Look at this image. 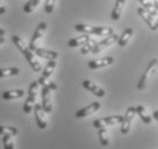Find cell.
<instances>
[{"label":"cell","mask_w":158,"mask_h":149,"mask_svg":"<svg viewBox=\"0 0 158 149\" xmlns=\"http://www.w3.org/2000/svg\"><path fill=\"white\" fill-rule=\"evenodd\" d=\"M157 71H158V60L157 59L151 60V62L149 63V66L147 67V69L144 70L142 76L139 79V82H138L139 90H144L147 87V85L149 84V82L151 80V78L156 74Z\"/></svg>","instance_id":"6da1fadb"},{"label":"cell","mask_w":158,"mask_h":149,"mask_svg":"<svg viewBox=\"0 0 158 149\" xmlns=\"http://www.w3.org/2000/svg\"><path fill=\"white\" fill-rule=\"evenodd\" d=\"M38 85H39V83H38V80H37V82L31 83L30 86H29L28 98H27V100H25V102H24V106H23V111L25 113V114H30L32 110H33L35 104H36Z\"/></svg>","instance_id":"7a4b0ae2"},{"label":"cell","mask_w":158,"mask_h":149,"mask_svg":"<svg viewBox=\"0 0 158 149\" xmlns=\"http://www.w3.org/2000/svg\"><path fill=\"white\" fill-rule=\"evenodd\" d=\"M135 115H136V108L135 107H128L126 110V114L123 118L122 125H120V133L122 134H127L131 130V124L134 119Z\"/></svg>","instance_id":"3957f363"},{"label":"cell","mask_w":158,"mask_h":149,"mask_svg":"<svg viewBox=\"0 0 158 149\" xmlns=\"http://www.w3.org/2000/svg\"><path fill=\"white\" fill-rule=\"evenodd\" d=\"M123 116L115 115V116H109V117L100 118L93 122V126L95 129H102V127H107V126L117 125V124H122L123 122Z\"/></svg>","instance_id":"277c9868"},{"label":"cell","mask_w":158,"mask_h":149,"mask_svg":"<svg viewBox=\"0 0 158 149\" xmlns=\"http://www.w3.org/2000/svg\"><path fill=\"white\" fill-rule=\"evenodd\" d=\"M41 106L43 109L45 110V113H52L53 109V104H52V90L49 88L48 84L44 85L41 88Z\"/></svg>","instance_id":"5b68a950"},{"label":"cell","mask_w":158,"mask_h":149,"mask_svg":"<svg viewBox=\"0 0 158 149\" xmlns=\"http://www.w3.org/2000/svg\"><path fill=\"white\" fill-rule=\"evenodd\" d=\"M46 29H47V24L45 22H41V23L36 28V31L33 32V36H32L31 40H30V44H29V48L31 49L32 52H35L38 48V41L40 40V38L44 36V33L46 32Z\"/></svg>","instance_id":"8992f818"},{"label":"cell","mask_w":158,"mask_h":149,"mask_svg":"<svg viewBox=\"0 0 158 149\" xmlns=\"http://www.w3.org/2000/svg\"><path fill=\"white\" fill-rule=\"evenodd\" d=\"M33 113H35V118L36 123L40 130H45L47 127V121L45 118V110L43 109V106L39 103H36L33 107Z\"/></svg>","instance_id":"52a82bcc"},{"label":"cell","mask_w":158,"mask_h":149,"mask_svg":"<svg viewBox=\"0 0 158 149\" xmlns=\"http://www.w3.org/2000/svg\"><path fill=\"white\" fill-rule=\"evenodd\" d=\"M100 108H101L100 102H93V103H91V104H88V106L84 107V108H81V109L77 110L75 116H76V118H78V119L87 117V116H89V115L96 113L98 110H100Z\"/></svg>","instance_id":"ba28073f"},{"label":"cell","mask_w":158,"mask_h":149,"mask_svg":"<svg viewBox=\"0 0 158 149\" xmlns=\"http://www.w3.org/2000/svg\"><path fill=\"white\" fill-rule=\"evenodd\" d=\"M117 40H118V36L116 35V33H112V35L109 36V37H106L102 41L96 43V45L94 46L92 53H93V54H98V53H100L101 51H103L104 48H107L108 46H111V45L114 43H116Z\"/></svg>","instance_id":"9c48e42d"},{"label":"cell","mask_w":158,"mask_h":149,"mask_svg":"<svg viewBox=\"0 0 158 149\" xmlns=\"http://www.w3.org/2000/svg\"><path fill=\"white\" fill-rule=\"evenodd\" d=\"M55 67H56L55 60H51V61H48V63L46 64V67H45V69L43 70V74H41V76H40V78L38 79L39 85L44 86V85L48 84L47 80H48V78L52 76V74H53V71H54Z\"/></svg>","instance_id":"30bf717a"},{"label":"cell","mask_w":158,"mask_h":149,"mask_svg":"<svg viewBox=\"0 0 158 149\" xmlns=\"http://www.w3.org/2000/svg\"><path fill=\"white\" fill-rule=\"evenodd\" d=\"M138 14L143 19V21L147 23V25L150 28L152 31H155V30H157L158 27H157V22H156V19H155L154 16H151L150 14H149V12L148 11H146L144 8L142 7H139L138 8Z\"/></svg>","instance_id":"8fae6325"},{"label":"cell","mask_w":158,"mask_h":149,"mask_svg":"<svg viewBox=\"0 0 158 149\" xmlns=\"http://www.w3.org/2000/svg\"><path fill=\"white\" fill-rule=\"evenodd\" d=\"M83 87L86 88L87 91H89L92 94H94L95 96H98V98H103V96L106 95V91L103 90L102 87H100L99 85L92 83L91 80H84Z\"/></svg>","instance_id":"7c38bea8"},{"label":"cell","mask_w":158,"mask_h":149,"mask_svg":"<svg viewBox=\"0 0 158 149\" xmlns=\"http://www.w3.org/2000/svg\"><path fill=\"white\" fill-rule=\"evenodd\" d=\"M115 62V59L112 56H106L103 59L99 60H93L88 62V68L89 69H100V68H104L108 66H111L112 63Z\"/></svg>","instance_id":"4fadbf2b"},{"label":"cell","mask_w":158,"mask_h":149,"mask_svg":"<svg viewBox=\"0 0 158 149\" xmlns=\"http://www.w3.org/2000/svg\"><path fill=\"white\" fill-rule=\"evenodd\" d=\"M22 54L24 55V57H25V60H27L28 63L30 64V67L32 68V70L36 71V72L41 71V66H40V63L36 60L35 55H33V53H32V51L30 49V48L28 47L25 51L23 52V53H22Z\"/></svg>","instance_id":"5bb4252c"},{"label":"cell","mask_w":158,"mask_h":149,"mask_svg":"<svg viewBox=\"0 0 158 149\" xmlns=\"http://www.w3.org/2000/svg\"><path fill=\"white\" fill-rule=\"evenodd\" d=\"M91 40V37L85 33V35L80 36V37H76V38H72L68 41V46L70 48H76L79 47V46H84L85 44H87Z\"/></svg>","instance_id":"9a60e30c"},{"label":"cell","mask_w":158,"mask_h":149,"mask_svg":"<svg viewBox=\"0 0 158 149\" xmlns=\"http://www.w3.org/2000/svg\"><path fill=\"white\" fill-rule=\"evenodd\" d=\"M35 52H36V55H38L39 57L45 59V60H48V61H51V60H56L57 57H59L57 52L51 51V49H45V48L38 47Z\"/></svg>","instance_id":"2e32d148"},{"label":"cell","mask_w":158,"mask_h":149,"mask_svg":"<svg viewBox=\"0 0 158 149\" xmlns=\"http://www.w3.org/2000/svg\"><path fill=\"white\" fill-rule=\"evenodd\" d=\"M125 2H126V0H116L115 7H114L112 12H111V20L112 21H118L120 19L123 8L125 6Z\"/></svg>","instance_id":"e0dca14e"},{"label":"cell","mask_w":158,"mask_h":149,"mask_svg":"<svg viewBox=\"0 0 158 149\" xmlns=\"http://www.w3.org/2000/svg\"><path fill=\"white\" fill-rule=\"evenodd\" d=\"M132 36H133V29H132V28L125 29V31L123 32L120 37H118V40H117L119 47H125L127 45V43L130 41Z\"/></svg>","instance_id":"ac0fdd59"},{"label":"cell","mask_w":158,"mask_h":149,"mask_svg":"<svg viewBox=\"0 0 158 149\" xmlns=\"http://www.w3.org/2000/svg\"><path fill=\"white\" fill-rule=\"evenodd\" d=\"M136 108V114L140 116V119L142 121L144 124H150L152 122V117L150 116V114L148 113V110L146 109L144 106H138Z\"/></svg>","instance_id":"d6986e66"},{"label":"cell","mask_w":158,"mask_h":149,"mask_svg":"<svg viewBox=\"0 0 158 149\" xmlns=\"http://www.w3.org/2000/svg\"><path fill=\"white\" fill-rule=\"evenodd\" d=\"M25 92L23 90H14V91H6L2 93V99L5 101H9V100H14V99H20L24 96Z\"/></svg>","instance_id":"ffe728a7"},{"label":"cell","mask_w":158,"mask_h":149,"mask_svg":"<svg viewBox=\"0 0 158 149\" xmlns=\"http://www.w3.org/2000/svg\"><path fill=\"white\" fill-rule=\"evenodd\" d=\"M112 33H115L112 28L94 27L92 35H96V36H100V37H109V36H111Z\"/></svg>","instance_id":"44dd1931"},{"label":"cell","mask_w":158,"mask_h":149,"mask_svg":"<svg viewBox=\"0 0 158 149\" xmlns=\"http://www.w3.org/2000/svg\"><path fill=\"white\" fill-rule=\"evenodd\" d=\"M139 2L141 4L142 8H144L146 11H148V12H149V14H150L151 16L156 17V16L158 15V11L155 8L154 2H151L150 0H139Z\"/></svg>","instance_id":"7402d4cb"},{"label":"cell","mask_w":158,"mask_h":149,"mask_svg":"<svg viewBox=\"0 0 158 149\" xmlns=\"http://www.w3.org/2000/svg\"><path fill=\"white\" fill-rule=\"evenodd\" d=\"M19 74H20V69L16 67H9V68H2V69H0V78L17 76Z\"/></svg>","instance_id":"603a6c76"},{"label":"cell","mask_w":158,"mask_h":149,"mask_svg":"<svg viewBox=\"0 0 158 149\" xmlns=\"http://www.w3.org/2000/svg\"><path fill=\"white\" fill-rule=\"evenodd\" d=\"M19 134V130L14 126H5L0 125V135H12L15 137Z\"/></svg>","instance_id":"cb8c5ba5"},{"label":"cell","mask_w":158,"mask_h":149,"mask_svg":"<svg viewBox=\"0 0 158 149\" xmlns=\"http://www.w3.org/2000/svg\"><path fill=\"white\" fill-rule=\"evenodd\" d=\"M99 138H100V142L103 147H108L109 146V134H108V131L106 127H102V129H99Z\"/></svg>","instance_id":"d4e9b609"},{"label":"cell","mask_w":158,"mask_h":149,"mask_svg":"<svg viewBox=\"0 0 158 149\" xmlns=\"http://www.w3.org/2000/svg\"><path fill=\"white\" fill-rule=\"evenodd\" d=\"M12 40H13V43H14V45L20 49L21 53H23V52L29 47V46H27V44L23 41V39H22L21 37H19V36H16V35L13 36Z\"/></svg>","instance_id":"484cf974"},{"label":"cell","mask_w":158,"mask_h":149,"mask_svg":"<svg viewBox=\"0 0 158 149\" xmlns=\"http://www.w3.org/2000/svg\"><path fill=\"white\" fill-rule=\"evenodd\" d=\"M40 1H41V0H29L23 7L24 13H28V14L29 13H32L35 9H36L37 6L40 4Z\"/></svg>","instance_id":"4316f807"},{"label":"cell","mask_w":158,"mask_h":149,"mask_svg":"<svg viewBox=\"0 0 158 149\" xmlns=\"http://www.w3.org/2000/svg\"><path fill=\"white\" fill-rule=\"evenodd\" d=\"M93 29H94V27L88 25V24H77V25H75L76 31L87 33V35H92L93 33Z\"/></svg>","instance_id":"83f0119b"},{"label":"cell","mask_w":158,"mask_h":149,"mask_svg":"<svg viewBox=\"0 0 158 149\" xmlns=\"http://www.w3.org/2000/svg\"><path fill=\"white\" fill-rule=\"evenodd\" d=\"M95 45H96V41L93 40V39H91L87 44H85L84 46H81L80 53H81L83 55H86V54H88V53H91V52L93 51V48H94Z\"/></svg>","instance_id":"f1b7e54d"},{"label":"cell","mask_w":158,"mask_h":149,"mask_svg":"<svg viewBox=\"0 0 158 149\" xmlns=\"http://www.w3.org/2000/svg\"><path fill=\"white\" fill-rule=\"evenodd\" d=\"M2 143H4V149H15L12 135H2Z\"/></svg>","instance_id":"f546056e"},{"label":"cell","mask_w":158,"mask_h":149,"mask_svg":"<svg viewBox=\"0 0 158 149\" xmlns=\"http://www.w3.org/2000/svg\"><path fill=\"white\" fill-rule=\"evenodd\" d=\"M55 1L56 0H46L45 2V12L51 14L54 11V7H55Z\"/></svg>","instance_id":"4dcf8cb0"},{"label":"cell","mask_w":158,"mask_h":149,"mask_svg":"<svg viewBox=\"0 0 158 149\" xmlns=\"http://www.w3.org/2000/svg\"><path fill=\"white\" fill-rule=\"evenodd\" d=\"M48 86H49V88H51L52 91H55L56 88H57V86H56V84L54 82H49V83H48Z\"/></svg>","instance_id":"1f68e13d"},{"label":"cell","mask_w":158,"mask_h":149,"mask_svg":"<svg viewBox=\"0 0 158 149\" xmlns=\"http://www.w3.org/2000/svg\"><path fill=\"white\" fill-rule=\"evenodd\" d=\"M6 12V8H5V5L2 4V1L0 0V14H5Z\"/></svg>","instance_id":"d6a6232c"},{"label":"cell","mask_w":158,"mask_h":149,"mask_svg":"<svg viewBox=\"0 0 158 149\" xmlns=\"http://www.w3.org/2000/svg\"><path fill=\"white\" fill-rule=\"evenodd\" d=\"M152 117H154V119H156L158 122V110H155L154 114H152Z\"/></svg>","instance_id":"836d02e7"},{"label":"cell","mask_w":158,"mask_h":149,"mask_svg":"<svg viewBox=\"0 0 158 149\" xmlns=\"http://www.w3.org/2000/svg\"><path fill=\"white\" fill-rule=\"evenodd\" d=\"M5 33H6V31H5L4 29H1V28H0V37H4Z\"/></svg>","instance_id":"e575fe53"},{"label":"cell","mask_w":158,"mask_h":149,"mask_svg":"<svg viewBox=\"0 0 158 149\" xmlns=\"http://www.w3.org/2000/svg\"><path fill=\"white\" fill-rule=\"evenodd\" d=\"M154 5H155V8L158 11V0H155L154 1Z\"/></svg>","instance_id":"d590c367"},{"label":"cell","mask_w":158,"mask_h":149,"mask_svg":"<svg viewBox=\"0 0 158 149\" xmlns=\"http://www.w3.org/2000/svg\"><path fill=\"white\" fill-rule=\"evenodd\" d=\"M5 43V37H0V45H2Z\"/></svg>","instance_id":"8d00e7d4"},{"label":"cell","mask_w":158,"mask_h":149,"mask_svg":"<svg viewBox=\"0 0 158 149\" xmlns=\"http://www.w3.org/2000/svg\"><path fill=\"white\" fill-rule=\"evenodd\" d=\"M156 22H157V27H158V19H157V20H156Z\"/></svg>","instance_id":"74e56055"}]
</instances>
